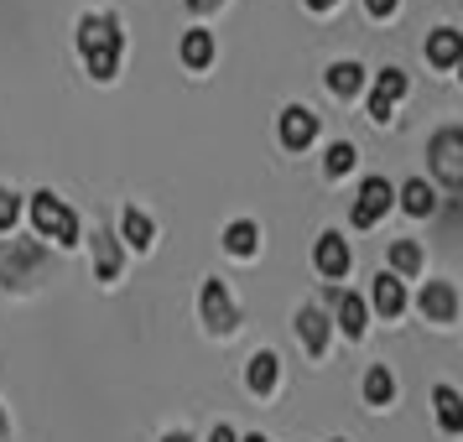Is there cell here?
I'll list each match as a JSON object with an SVG mask.
<instances>
[{
	"instance_id": "1",
	"label": "cell",
	"mask_w": 463,
	"mask_h": 442,
	"mask_svg": "<svg viewBox=\"0 0 463 442\" xmlns=\"http://www.w3.org/2000/svg\"><path fill=\"white\" fill-rule=\"evenodd\" d=\"M120 47H126V37H120V22L109 11H99V16L89 11L84 22H79V52H84V68L94 79H115Z\"/></svg>"
},
{
	"instance_id": "2",
	"label": "cell",
	"mask_w": 463,
	"mask_h": 442,
	"mask_svg": "<svg viewBox=\"0 0 463 442\" xmlns=\"http://www.w3.org/2000/svg\"><path fill=\"white\" fill-rule=\"evenodd\" d=\"M32 224H37V234H43V240L79 245V219H73V209H68V203H63L52 188L32 193Z\"/></svg>"
},
{
	"instance_id": "3",
	"label": "cell",
	"mask_w": 463,
	"mask_h": 442,
	"mask_svg": "<svg viewBox=\"0 0 463 442\" xmlns=\"http://www.w3.org/2000/svg\"><path fill=\"white\" fill-rule=\"evenodd\" d=\"M198 313H203V328H209V334H234V328H240V307H234L230 287H224L219 276L203 281V292H198Z\"/></svg>"
},
{
	"instance_id": "4",
	"label": "cell",
	"mask_w": 463,
	"mask_h": 442,
	"mask_svg": "<svg viewBox=\"0 0 463 442\" xmlns=\"http://www.w3.org/2000/svg\"><path fill=\"white\" fill-rule=\"evenodd\" d=\"M391 203H396V188H391L385 177H364V183H359L354 209H349V219H354V230H370V224H380Z\"/></svg>"
},
{
	"instance_id": "5",
	"label": "cell",
	"mask_w": 463,
	"mask_h": 442,
	"mask_svg": "<svg viewBox=\"0 0 463 442\" xmlns=\"http://www.w3.org/2000/svg\"><path fill=\"white\" fill-rule=\"evenodd\" d=\"M427 156H432V172L448 188H463V130H438Z\"/></svg>"
},
{
	"instance_id": "6",
	"label": "cell",
	"mask_w": 463,
	"mask_h": 442,
	"mask_svg": "<svg viewBox=\"0 0 463 442\" xmlns=\"http://www.w3.org/2000/svg\"><path fill=\"white\" fill-rule=\"evenodd\" d=\"M43 245L37 240H22V245H11V250L0 255V281L5 287H26L32 276H37V266H43Z\"/></svg>"
},
{
	"instance_id": "7",
	"label": "cell",
	"mask_w": 463,
	"mask_h": 442,
	"mask_svg": "<svg viewBox=\"0 0 463 442\" xmlns=\"http://www.w3.org/2000/svg\"><path fill=\"white\" fill-rule=\"evenodd\" d=\"M313 260H317V271L328 276V281H344V276H349V266H354V255H349V245H344V234H338V230L317 234Z\"/></svg>"
},
{
	"instance_id": "8",
	"label": "cell",
	"mask_w": 463,
	"mask_h": 442,
	"mask_svg": "<svg viewBox=\"0 0 463 442\" xmlns=\"http://www.w3.org/2000/svg\"><path fill=\"white\" fill-rule=\"evenodd\" d=\"M317 141V115L307 105H287L281 109V146L287 151H307Z\"/></svg>"
},
{
	"instance_id": "9",
	"label": "cell",
	"mask_w": 463,
	"mask_h": 442,
	"mask_svg": "<svg viewBox=\"0 0 463 442\" xmlns=\"http://www.w3.org/2000/svg\"><path fill=\"white\" fill-rule=\"evenodd\" d=\"M401 94H406V73H401V68H385V73H375V89H370V120H380V126H385Z\"/></svg>"
},
{
	"instance_id": "10",
	"label": "cell",
	"mask_w": 463,
	"mask_h": 442,
	"mask_svg": "<svg viewBox=\"0 0 463 442\" xmlns=\"http://www.w3.org/2000/svg\"><path fill=\"white\" fill-rule=\"evenodd\" d=\"M417 307H421L427 323H453V317H458V292H453L448 281H427L417 292Z\"/></svg>"
},
{
	"instance_id": "11",
	"label": "cell",
	"mask_w": 463,
	"mask_h": 442,
	"mask_svg": "<svg viewBox=\"0 0 463 442\" xmlns=\"http://www.w3.org/2000/svg\"><path fill=\"white\" fill-rule=\"evenodd\" d=\"M297 338H302V349L313 359L328 354V317H323V307H302L297 313Z\"/></svg>"
},
{
	"instance_id": "12",
	"label": "cell",
	"mask_w": 463,
	"mask_h": 442,
	"mask_svg": "<svg viewBox=\"0 0 463 442\" xmlns=\"http://www.w3.org/2000/svg\"><path fill=\"white\" fill-rule=\"evenodd\" d=\"M370 302H375V313H385V317H401V313H406V287H401V276L380 271L375 287H370Z\"/></svg>"
},
{
	"instance_id": "13",
	"label": "cell",
	"mask_w": 463,
	"mask_h": 442,
	"mask_svg": "<svg viewBox=\"0 0 463 442\" xmlns=\"http://www.w3.org/2000/svg\"><path fill=\"white\" fill-rule=\"evenodd\" d=\"M458 58H463V32H453V26H438V32H427V63L453 68Z\"/></svg>"
},
{
	"instance_id": "14",
	"label": "cell",
	"mask_w": 463,
	"mask_h": 442,
	"mask_svg": "<svg viewBox=\"0 0 463 442\" xmlns=\"http://www.w3.org/2000/svg\"><path fill=\"white\" fill-rule=\"evenodd\" d=\"M276 380H281V359L271 354V349H260V354H250V370H245V385H250L255 396H271Z\"/></svg>"
},
{
	"instance_id": "15",
	"label": "cell",
	"mask_w": 463,
	"mask_h": 442,
	"mask_svg": "<svg viewBox=\"0 0 463 442\" xmlns=\"http://www.w3.org/2000/svg\"><path fill=\"white\" fill-rule=\"evenodd\" d=\"M432 406H438V427L448 432V437H463V396L453 390V385H438L432 390Z\"/></svg>"
},
{
	"instance_id": "16",
	"label": "cell",
	"mask_w": 463,
	"mask_h": 442,
	"mask_svg": "<svg viewBox=\"0 0 463 442\" xmlns=\"http://www.w3.org/2000/svg\"><path fill=\"white\" fill-rule=\"evenodd\" d=\"M177 52H183V63H188L193 73H203V68L213 63V52H219V47H213V32H203V26H193L188 37H183V47H177Z\"/></svg>"
},
{
	"instance_id": "17",
	"label": "cell",
	"mask_w": 463,
	"mask_h": 442,
	"mask_svg": "<svg viewBox=\"0 0 463 442\" xmlns=\"http://www.w3.org/2000/svg\"><path fill=\"white\" fill-rule=\"evenodd\" d=\"M334 296V307H338V323H344V334L349 338H359L364 334V317H370V307H364V296H354V292H328Z\"/></svg>"
},
{
	"instance_id": "18",
	"label": "cell",
	"mask_w": 463,
	"mask_h": 442,
	"mask_svg": "<svg viewBox=\"0 0 463 442\" xmlns=\"http://www.w3.org/2000/svg\"><path fill=\"white\" fill-rule=\"evenodd\" d=\"M94 276L99 281H115L120 276V240L105 230H94Z\"/></svg>"
},
{
	"instance_id": "19",
	"label": "cell",
	"mask_w": 463,
	"mask_h": 442,
	"mask_svg": "<svg viewBox=\"0 0 463 442\" xmlns=\"http://www.w3.org/2000/svg\"><path fill=\"white\" fill-rule=\"evenodd\" d=\"M396 198H401V209L411 213V219H427V213L438 209V193L427 188V177H411V183L396 193Z\"/></svg>"
},
{
	"instance_id": "20",
	"label": "cell",
	"mask_w": 463,
	"mask_h": 442,
	"mask_svg": "<svg viewBox=\"0 0 463 442\" xmlns=\"http://www.w3.org/2000/svg\"><path fill=\"white\" fill-rule=\"evenodd\" d=\"M359 89H364V68L359 63H334L328 68V94H334V99H354Z\"/></svg>"
},
{
	"instance_id": "21",
	"label": "cell",
	"mask_w": 463,
	"mask_h": 442,
	"mask_svg": "<svg viewBox=\"0 0 463 442\" xmlns=\"http://www.w3.org/2000/svg\"><path fill=\"white\" fill-rule=\"evenodd\" d=\"M151 234H156V230H151V219L141 209L120 213V240H126L130 250H151Z\"/></svg>"
},
{
	"instance_id": "22",
	"label": "cell",
	"mask_w": 463,
	"mask_h": 442,
	"mask_svg": "<svg viewBox=\"0 0 463 442\" xmlns=\"http://www.w3.org/2000/svg\"><path fill=\"white\" fill-rule=\"evenodd\" d=\"M224 250L240 255V260H245V255H255V250H260V230H255L250 219H234L230 230H224Z\"/></svg>"
},
{
	"instance_id": "23",
	"label": "cell",
	"mask_w": 463,
	"mask_h": 442,
	"mask_svg": "<svg viewBox=\"0 0 463 442\" xmlns=\"http://www.w3.org/2000/svg\"><path fill=\"white\" fill-rule=\"evenodd\" d=\"M364 400H370V406H391V400H396V375H391L385 364H370V375H364Z\"/></svg>"
},
{
	"instance_id": "24",
	"label": "cell",
	"mask_w": 463,
	"mask_h": 442,
	"mask_svg": "<svg viewBox=\"0 0 463 442\" xmlns=\"http://www.w3.org/2000/svg\"><path fill=\"white\" fill-rule=\"evenodd\" d=\"M421 271V245L417 240H396L391 245V276H417Z\"/></svg>"
},
{
	"instance_id": "25",
	"label": "cell",
	"mask_w": 463,
	"mask_h": 442,
	"mask_svg": "<svg viewBox=\"0 0 463 442\" xmlns=\"http://www.w3.org/2000/svg\"><path fill=\"white\" fill-rule=\"evenodd\" d=\"M354 162H359V151L349 146V141H334V146H328V156H323V172H328V177H344Z\"/></svg>"
},
{
	"instance_id": "26",
	"label": "cell",
	"mask_w": 463,
	"mask_h": 442,
	"mask_svg": "<svg viewBox=\"0 0 463 442\" xmlns=\"http://www.w3.org/2000/svg\"><path fill=\"white\" fill-rule=\"evenodd\" d=\"M16 219H22V198H16L11 188H0V234L16 230Z\"/></svg>"
},
{
	"instance_id": "27",
	"label": "cell",
	"mask_w": 463,
	"mask_h": 442,
	"mask_svg": "<svg viewBox=\"0 0 463 442\" xmlns=\"http://www.w3.org/2000/svg\"><path fill=\"white\" fill-rule=\"evenodd\" d=\"M396 5H401V0H364V11H370L375 22H385V16H396Z\"/></svg>"
},
{
	"instance_id": "28",
	"label": "cell",
	"mask_w": 463,
	"mask_h": 442,
	"mask_svg": "<svg viewBox=\"0 0 463 442\" xmlns=\"http://www.w3.org/2000/svg\"><path fill=\"white\" fill-rule=\"evenodd\" d=\"M209 442H240V437H234V427H224V421H219V427L209 432Z\"/></svg>"
},
{
	"instance_id": "29",
	"label": "cell",
	"mask_w": 463,
	"mask_h": 442,
	"mask_svg": "<svg viewBox=\"0 0 463 442\" xmlns=\"http://www.w3.org/2000/svg\"><path fill=\"white\" fill-rule=\"evenodd\" d=\"M219 5H224V0H188V11H198V16H203V11H219Z\"/></svg>"
},
{
	"instance_id": "30",
	"label": "cell",
	"mask_w": 463,
	"mask_h": 442,
	"mask_svg": "<svg viewBox=\"0 0 463 442\" xmlns=\"http://www.w3.org/2000/svg\"><path fill=\"white\" fill-rule=\"evenodd\" d=\"M307 5H313V11H334L338 0H307Z\"/></svg>"
},
{
	"instance_id": "31",
	"label": "cell",
	"mask_w": 463,
	"mask_h": 442,
	"mask_svg": "<svg viewBox=\"0 0 463 442\" xmlns=\"http://www.w3.org/2000/svg\"><path fill=\"white\" fill-rule=\"evenodd\" d=\"M162 442H193V437H188V432H167Z\"/></svg>"
},
{
	"instance_id": "32",
	"label": "cell",
	"mask_w": 463,
	"mask_h": 442,
	"mask_svg": "<svg viewBox=\"0 0 463 442\" xmlns=\"http://www.w3.org/2000/svg\"><path fill=\"white\" fill-rule=\"evenodd\" d=\"M5 427H11V421H5V411H0V437H5Z\"/></svg>"
},
{
	"instance_id": "33",
	"label": "cell",
	"mask_w": 463,
	"mask_h": 442,
	"mask_svg": "<svg viewBox=\"0 0 463 442\" xmlns=\"http://www.w3.org/2000/svg\"><path fill=\"white\" fill-rule=\"evenodd\" d=\"M240 442H266V437H260V432H255V437H240Z\"/></svg>"
},
{
	"instance_id": "34",
	"label": "cell",
	"mask_w": 463,
	"mask_h": 442,
	"mask_svg": "<svg viewBox=\"0 0 463 442\" xmlns=\"http://www.w3.org/2000/svg\"><path fill=\"white\" fill-rule=\"evenodd\" d=\"M453 68H458V79H463V58H458V63H453Z\"/></svg>"
},
{
	"instance_id": "35",
	"label": "cell",
	"mask_w": 463,
	"mask_h": 442,
	"mask_svg": "<svg viewBox=\"0 0 463 442\" xmlns=\"http://www.w3.org/2000/svg\"><path fill=\"white\" fill-rule=\"evenodd\" d=\"M334 442H344V437H334Z\"/></svg>"
}]
</instances>
